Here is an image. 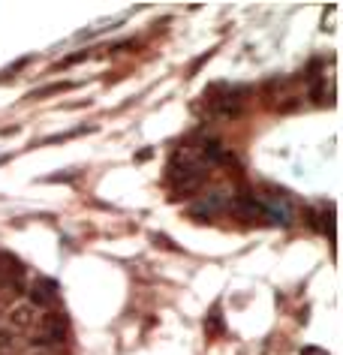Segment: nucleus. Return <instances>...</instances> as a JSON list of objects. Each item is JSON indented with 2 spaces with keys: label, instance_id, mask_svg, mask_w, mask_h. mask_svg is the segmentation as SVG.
I'll use <instances>...</instances> for the list:
<instances>
[{
  "label": "nucleus",
  "instance_id": "obj_1",
  "mask_svg": "<svg viewBox=\"0 0 343 355\" xmlns=\"http://www.w3.org/2000/svg\"><path fill=\"white\" fill-rule=\"evenodd\" d=\"M223 208H229V196L223 190H214V193H208L202 202L190 205V217H211V214H217V211H223Z\"/></svg>",
  "mask_w": 343,
  "mask_h": 355
},
{
  "label": "nucleus",
  "instance_id": "obj_2",
  "mask_svg": "<svg viewBox=\"0 0 343 355\" xmlns=\"http://www.w3.org/2000/svg\"><path fill=\"white\" fill-rule=\"evenodd\" d=\"M58 295V286L51 280H39L30 286V307H49Z\"/></svg>",
  "mask_w": 343,
  "mask_h": 355
},
{
  "label": "nucleus",
  "instance_id": "obj_3",
  "mask_svg": "<svg viewBox=\"0 0 343 355\" xmlns=\"http://www.w3.org/2000/svg\"><path fill=\"white\" fill-rule=\"evenodd\" d=\"M33 322H37V307H30V304H15V307L10 310V325L19 328V331L30 328Z\"/></svg>",
  "mask_w": 343,
  "mask_h": 355
},
{
  "label": "nucleus",
  "instance_id": "obj_4",
  "mask_svg": "<svg viewBox=\"0 0 343 355\" xmlns=\"http://www.w3.org/2000/svg\"><path fill=\"white\" fill-rule=\"evenodd\" d=\"M214 112L223 114V118H232V114H241V103L235 100V96H232V100L226 96V100H220V103L214 105Z\"/></svg>",
  "mask_w": 343,
  "mask_h": 355
},
{
  "label": "nucleus",
  "instance_id": "obj_5",
  "mask_svg": "<svg viewBox=\"0 0 343 355\" xmlns=\"http://www.w3.org/2000/svg\"><path fill=\"white\" fill-rule=\"evenodd\" d=\"M10 343H12V331H0V349H6Z\"/></svg>",
  "mask_w": 343,
  "mask_h": 355
}]
</instances>
